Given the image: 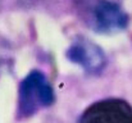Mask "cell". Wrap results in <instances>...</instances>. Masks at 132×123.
<instances>
[{
	"instance_id": "2",
	"label": "cell",
	"mask_w": 132,
	"mask_h": 123,
	"mask_svg": "<svg viewBox=\"0 0 132 123\" xmlns=\"http://www.w3.org/2000/svg\"><path fill=\"white\" fill-rule=\"evenodd\" d=\"M54 103V90L44 73L30 72L19 85L18 91V118H28L40 109Z\"/></svg>"
},
{
	"instance_id": "4",
	"label": "cell",
	"mask_w": 132,
	"mask_h": 123,
	"mask_svg": "<svg viewBox=\"0 0 132 123\" xmlns=\"http://www.w3.org/2000/svg\"><path fill=\"white\" fill-rule=\"evenodd\" d=\"M67 58L82 67L87 73H97L106 64L103 49L85 37H78L71 44L67 50Z\"/></svg>"
},
{
	"instance_id": "1",
	"label": "cell",
	"mask_w": 132,
	"mask_h": 123,
	"mask_svg": "<svg viewBox=\"0 0 132 123\" xmlns=\"http://www.w3.org/2000/svg\"><path fill=\"white\" fill-rule=\"evenodd\" d=\"M76 10L81 21L96 34L112 35L128 26V14L112 0H76Z\"/></svg>"
},
{
	"instance_id": "3",
	"label": "cell",
	"mask_w": 132,
	"mask_h": 123,
	"mask_svg": "<svg viewBox=\"0 0 132 123\" xmlns=\"http://www.w3.org/2000/svg\"><path fill=\"white\" fill-rule=\"evenodd\" d=\"M78 123H132V106L122 99L100 100L82 113Z\"/></svg>"
}]
</instances>
